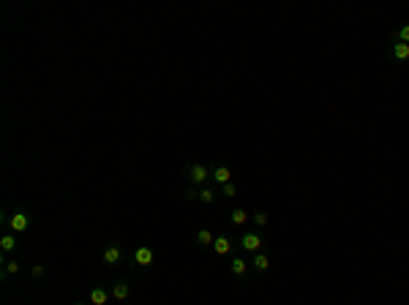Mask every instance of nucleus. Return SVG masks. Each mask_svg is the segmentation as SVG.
Here are the masks:
<instances>
[{"instance_id": "obj_1", "label": "nucleus", "mask_w": 409, "mask_h": 305, "mask_svg": "<svg viewBox=\"0 0 409 305\" xmlns=\"http://www.w3.org/2000/svg\"><path fill=\"white\" fill-rule=\"evenodd\" d=\"M186 175H188V183L199 188V185H205V183L210 180V175H213V169H210V167H205V163H188V167H186Z\"/></svg>"}, {"instance_id": "obj_2", "label": "nucleus", "mask_w": 409, "mask_h": 305, "mask_svg": "<svg viewBox=\"0 0 409 305\" xmlns=\"http://www.w3.org/2000/svg\"><path fill=\"white\" fill-rule=\"evenodd\" d=\"M262 245H265V240H262V234H259V232H246L240 237V248L246 254H259V251H262Z\"/></svg>"}, {"instance_id": "obj_3", "label": "nucleus", "mask_w": 409, "mask_h": 305, "mask_svg": "<svg viewBox=\"0 0 409 305\" xmlns=\"http://www.w3.org/2000/svg\"><path fill=\"white\" fill-rule=\"evenodd\" d=\"M101 259H104L107 267H115V264L123 262V248L117 242H109V245H104V251H101Z\"/></svg>"}, {"instance_id": "obj_4", "label": "nucleus", "mask_w": 409, "mask_h": 305, "mask_svg": "<svg viewBox=\"0 0 409 305\" xmlns=\"http://www.w3.org/2000/svg\"><path fill=\"white\" fill-rule=\"evenodd\" d=\"M6 224H9V229L11 232H25L28 229V226H30V215L25 213V210H17V213H14V215H9V218H6Z\"/></svg>"}, {"instance_id": "obj_5", "label": "nucleus", "mask_w": 409, "mask_h": 305, "mask_svg": "<svg viewBox=\"0 0 409 305\" xmlns=\"http://www.w3.org/2000/svg\"><path fill=\"white\" fill-rule=\"evenodd\" d=\"M134 264L137 267H153V262H156V254H153V248H147V245H142V248H137L134 251Z\"/></svg>"}, {"instance_id": "obj_6", "label": "nucleus", "mask_w": 409, "mask_h": 305, "mask_svg": "<svg viewBox=\"0 0 409 305\" xmlns=\"http://www.w3.org/2000/svg\"><path fill=\"white\" fill-rule=\"evenodd\" d=\"M229 272L235 278H248V272H251V262L248 259H243V256H235V259L229 262Z\"/></svg>"}, {"instance_id": "obj_7", "label": "nucleus", "mask_w": 409, "mask_h": 305, "mask_svg": "<svg viewBox=\"0 0 409 305\" xmlns=\"http://www.w3.org/2000/svg\"><path fill=\"white\" fill-rule=\"evenodd\" d=\"M251 270H254L257 275H265V272L270 270V256H267L265 251L254 254V259H251Z\"/></svg>"}, {"instance_id": "obj_8", "label": "nucleus", "mask_w": 409, "mask_h": 305, "mask_svg": "<svg viewBox=\"0 0 409 305\" xmlns=\"http://www.w3.org/2000/svg\"><path fill=\"white\" fill-rule=\"evenodd\" d=\"M210 180L218 185H226V183H232V169L226 167V163H218V167L213 169V175H210Z\"/></svg>"}, {"instance_id": "obj_9", "label": "nucleus", "mask_w": 409, "mask_h": 305, "mask_svg": "<svg viewBox=\"0 0 409 305\" xmlns=\"http://www.w3.org/2000/svg\"><path fill=\"white\" fill-rule=\"evenodd\" d=\"M232 251V240L226 237V234H218V237L213 240V254L216 256H226Z\"/></svg>"}, {"instance_id": "obj_10", "label": "nucleus", "mask_w": 409, "mask_h": 305, "mask_svg": "<svg viewBox=\"0 0 409 305\" xmlns=\"http://www.w3.org/2000/svg\"><path fill=\"white\" fill-rule=\"evenodd\" d=\"M390 58L398 60V63H406V60H409V44L393 41V46H390Z\"/></svg>"}, {"instance_id": "obj_11", "label": "nucleus", "mask_w": 409, "mask_h": 305, "mask_svg": "<svg viewBox=\"0 0 409 305\" xmlns=\"http://www.w3.org/2000/svg\"><path fill=\"white\" fill-rule=\"evenodd\" d=\"M107 302H109V292H107V289H101V286L90 289V305H107Z\"/></svg>"}, {"instance_id": "obj_12", "label": "nucleus", "mask_w": 409, "mask_h": 305, "mask_svg": "<svg viewBox=\"0 0 409 305\" xmlns=\"http://www.w3.org/2000/svg\"><path fill=\"white\" fill-rule=\"evenodd\" d=\"M112 297H115V300H129V297H131V286L123 284V281H117V284L112 286Z\"/></svg>"}, {"instance_id": "obj_13", "label": "nucleus", "mask_w": 409, "mask_h": 305, "mask_svg": "<svg viewBox=\"0 0 409 305\" xmlns=\"http://www.w3.org/2000/svg\"><path fill=\"white\" fill-rule=\"evenodd\" d=\"M229 221H232L235 226H243L246 221H251V215H248V210H246V207H235V210H232V215H229Z\"/></svg>"}, {"instance_id": "obj_14", "label": "nucleus", "mask_w": 409, "mask_h": 305, "mask_svg": "<svg viewBox=\"0 0 409 305\" xmlns=\"http://www.w3.org/2000/svg\"><path fill=\"white\" fill-rule=\"evenodd\" d=\"M213 232L210 229H199L196 232V245H202V248H208V245H213Z\"/></svg>"}, {"instance_id": "obj_15", "label": "nucleus", "mask_w": 409, "mask_h": 305, "mask_svg": "<svg viewBox=\"0 0 409 305\" xmlns=\"http://www.w3.org/2000/svg\"><path fill=\"white\" fill-rule=\"evenodd\" d=\"M216 197H218L216 188H208V185H205V188H199V202H202V205H213Z\"/></svg>"}, {"instance_id": "obj_16", "label": "nucleus", "mask_w": 409, "mask_h": 305, "mask_svg": "<svg viewBox=\"0 0 409 305\" xmlns=\"http://www.w3.org/2000/svg\"><path fill=\"white\" fill-rule=\"evenodd\" d=\"M251 221H254V226H257V229H265V226L270 224V215H267L265 210H257V213L251 215Z\"/></svg>"}, {"instance_id": "obj_17", "label": "nucleus", "mask_w": 409, "mask_h": 305, "mask_svg": "<svg viewBox=\"0 0 409 305\" xmlns=\"http://www.w3.org/2000/svg\"><path fill=\"white\" fill-rule=\"evenodd\" d=\"M393 41H398V44H409V22L406 25H401L396 33H393Z\"/></svg>"}, {"instance_id": "obj_18", "label": "nucleus", "mask_w": 409, "mask_h": 305, "mask_svg": "<svg viewBox=\"0 0 409 305\" xmlns=\"http://www.w3.org/2000/svg\"><path fill=\"white\" fill-rule=\"evenodd\" d=\"M0 248H3L6 254L14 251V248H17V237H14V234H3V237H0Z\"/></svg>"}, {"instance_id": "obj_19", "label": "nucleus", "mask_w": 409, "mask_h": 305, "mask_svg": "<svg viewBox=\"0 0 409 305\" xmlns=\"http://www.w3.org/2000/svg\"><path fill=\"white\" fill-rule=\"evenodd\" d=\"M19 270H22L19 262H6V264H3V275H17Z\"/></svg>"}, {"instance_id": "obj_20", "label": "nucleus", "mask_w": 409, "mask_h": 305, "mask_svg": "<svg viewBox=\"0 0 409 305\" xmlns=\"http://www.w3.org/2000/svg\"><path fill=\"white\" fill-rule=\"evenodd\" d=\"M221 197H226V199L238 197V185H235V183H226V185H221Z\"/></svg>"}, {"instance_id": "obj_21", "label": "nucleus", "mask_w": 409, "mask_h": 305, "mask_svg": "<svg viewBox=\"0 0 409 305\" xmlns=\"http://www.w3.org/2000/svg\"><path fill=\"white\" fill-rule=\"evenodd\" d=\"M30 275H33V278H44V275H46V267H44L41 262H36L33 267H30Z\"/></svg>"}, {"instance_id": "obj_22", "label": "nucleus", "mask_w": 409, "mask_h": 305, "mask_svg": "<svg viewBox=\"0 0 409 305\" xmlns=\"http://www.w3.org/2000/svg\"><path fill=\"white\" fill-rule=\"evenodd\" d=\"M186 199L188 202H194V199H199V188H196V185H191V188L186 191Z\"/></svg>"}, {"instance_id": "obj_23", "label": "nucleus", "mask_w": 409, "mask_h": 305, "mask_svg": "<svg viewBox=\"0 0 409 305\" xmlns=\"http://www.w3.org/2000/svg\"><path fill=\"white\" fill-rule=\"evenodd\" d=\"M71 305H88V302H71Z\"/></svg>"}]
</instances>
